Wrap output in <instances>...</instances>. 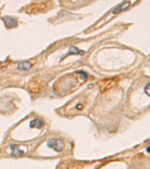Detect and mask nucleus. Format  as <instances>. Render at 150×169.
Segmentation results:
<instances>
[{
    "instance_id": "1",
    "label": "nucleus",
    "mask_w": 150,
    "mask_h": 169,
    "mask_svg": "<svg viewBox=\"0 0 150 169\" xmlns=\"http://www.w3.org/2000/svg\"><path fill=\"white\" fill-rule=\"evenodd\" d=\"M47 145L48 147L54 150L56 152L62 151L63 149L65 148L64 141L61 139H56V138H53V139L49 140L47 141Z\"/></svg>"
},
{
    "instance_id": "2",
    "label": "nucleus",
    "mask_w": 150,
    "mask_h": 169,
    "mask_svg": "<svg viewBox=\"0 0 150 169\" xmlns=\"http://www.w3.org/2000/svg\"><path fill=\"white\" fill-rule=\"evenodd\" d=\"M44 126V122L42 119L38 118H35L32 119L30 123V128H37V129H41Z\"/></svg>"
},
{
    "instance_id": "3",
    "label": "nucleus",
    "mask_w": 150,
    "mask_h": 169,
    "mask_svg": "<svg viewBox=\"0 0 150 169\" xmlns=\"http://www.w3.org/2000/svg\"><path fill=\"white\" fill-rule=\"evenodd\" d=\"M11 155L15 156H20L23 154V151L20 149L18 145H11Z\"/></svg>"
},
{
    "instance_id": "4",
    "label": "nucleus",
    "mask_w": 150,
    "mask_h": 169,
    "mask_svg": "<svg viewBox=\"0 0 150 169\" xmlns=\"http://www.w3.org/2000/svg\"><path fill=\"white\" fill-rule=\"evenodd\" d=\"M5 20H6V24L11 27H14L18 25V21H17L16 19L11 18V17H6L5 18Z\"/></svg>"
},
{
    "instance_id": "5",
    "label": "nucleus",
    "mask_w": 150,
    "mask_h": 169,
    "mask_svg": "<svg viewBox=\"0 0 150 169\" xmlns=\"http://www.w3.org/2000/svg\"><path fill=\"white\" fill-rule=\"evenodd\" d=\"M32 64L30 62H23L20 65H19L18 69L22 71H28L32 68Z\"/></svg>"
},
{
    "instance_id": "6",
    "label": "nucleus",
    "mask_w": 150,
    "mask_h": 169,
    "mask_svg": "<svg viewBox=\"0 0 150 169\" xmlns=\"http://www.w3.org/2000/svg\"><path fill=\"white\" fill-rule=\"evenodd\" d=\"M70 54H84V51L80 50L79 49H77L75 47H71V48L69 49V53L66 54L65 56L68 55H70Z\"/></svg>"
},
{
    "instance_id": "7",
    "label": "nucleus",
    "mask_w": 150,
    "mask_h": 169,
    "mask_svg": "<svg viewBox=\"0 0 150 169\" xmlns=\"http://www.w3.org/2000/svg\"><path fill=\"white\" fill-rule=\"evenodd\" d=\"M129 5H130V2H127L125 3V6H123L124 8H121V7H122V6H121V7H118V8H116V10H115V11H113V13H114V14H116V13L119 12V11H122V10H125V9H126V8H127L129 6Z\"/></svg>"
},
{
    "instance_id": "8",
    "label": "nucleus",
    "mask_w": 150,
    "mask_h": 169,
    "mask_svg": "<svg viewBox=\"0 0 150 169\" xmlns=\"http://www.w3.org/2000/svg\"><path fill=\"white\" fill-rule=\"evenodd\" d=\"M149 147H150L148 146V147L146 148V152H147L148 153H149Z\"/></svg>"
}]
</instances>
